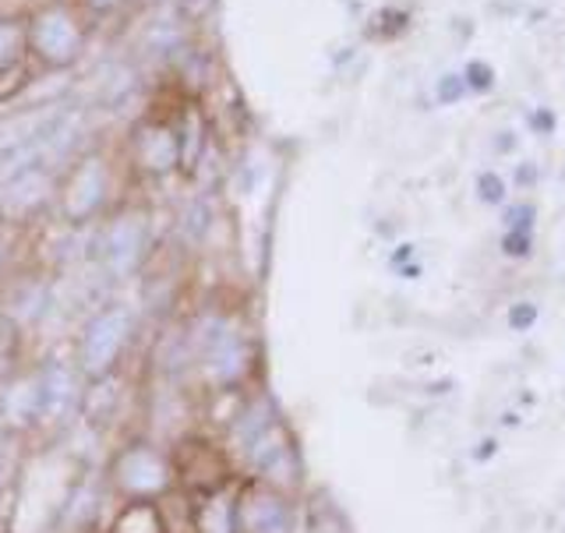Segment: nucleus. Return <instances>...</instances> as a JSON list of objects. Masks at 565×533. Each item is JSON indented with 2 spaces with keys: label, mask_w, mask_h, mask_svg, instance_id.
<instances>
[{
  "label": "nucleus",
  "mask_w": 565,
  "mask_h": 533,
  "mask_svg": "<svg viewBox=\"0 0 565 533\" xmlns=\"http://www.w3.org/2000/svg\"><path fill=\"white\" fill-rule=\"evenodd\" d=\"M25 40H29V61L35 67L50 71H71L88 46V18L75 0H43L32 11H25Z\"/></svg>",
  "instance_id": "nucleus-1"
},
{
  "label": "nucleus",
  "mask_w": 565,
  "mask_h": 533,
  "mask_svg": "<svg viewBox=\"0 0 565 533\" xmlns=\"http://www.w3.org/2000/svg\"><path fill=\"white\" fill-rule=\"evenodd\" d=\"M110 199V163L103 152H82L67 163L64 184L57 188L61 212L71 226H85L99 220Z\"/></svg>",
  "instance_id": "nucleus-2"
},
{
  "label": "nucleus",
  "mask_w": 565,
  "mask_h": 533,
  "mask_svg": "<svg viewBox=\"0 0 565 533\" xmlns=\"http://www.w3.org/2000/svg\"><path fill=\"white\" fill-rule=\"evenodd\" d=\"M149 247V223L141 212H120V216L106 220L96 237V258L110 276L135 273Z\"/></svg>",
  "instance_id": "nucleus-3"
},
{
  "label": "nucleus",
  "mask_w": 565,
  "mask_h": 533,
  "mask_svg": "<svg viewBox=\"0 0 565 533\" xmlns=\"http://www.w3.org/2000/svg\"><path fill=\"white\" fill-rule=\"evenodd\" d=\"M131 335V311L128 308H106L99 311L93 322L82 332V347H78V364L88 379H103L110 375V367L117 364L120 350L128 347Z\"/></svg>",
  "instance_id": "nucleus-4"
},
{
  "label": "nucleus",
  "mask_w": 565,
  "mask_h": 533,
  "mask_svg": "<svg viewBox=\"0 0 565 533\" xmlns=\"http://www.w3.org/2000/svg\"><path fill=\"white\" fill-rule=\"evenodd\" d=\"M53 194H57V177L46 167L0 170V220L25 223L53 199Z\"/></svg>",
  "instance_id": "nucleus-5"
},
{
  "label": "nucleus",
  "mask_w": 565,
  "mask_h": 533,
  "mask_svg": "<svg viewBox=\"0 0 565 533\" xmlns=\"http://www.w3.org/2000/svg\"><path fill=\"white\" fill-rule=\"evenodd\" d=\"M128 152L131 163L149 177H167L173 170H181V146H177V131L170 120L159 117L135 120L128 135Z\"/></svg>",
  "instance_id": "nucleus-6"
},
{
  "label": "nucleus",
  "mask_w": 565,
  "mask_h": 533,
  "mask_svg": "<svg viewBox=\"0 0 565 533\" xmlns=\"http://www.w3.org/2000/svg\"><path fill=\"white\" fill-rule=\"evenodd\" d=\"M114 477H117V484L131 494H156L170 484L167 459L149 446H135L124 452L114 467Z\"/></svg>",
  "instance_id": "nucleus-7"
},
{
  "label": "nucleus",
  "mask_w": 565,
  "mask_h": 533,
  "mask_svg": "<svg viewBox=\"0 0 565 533\" xmlns=\"http://www.w3.org/2000/svg\"><path fill=\"white\" fill-rule=\"evenodd\" d=\"M205 364L220 382H234L244 375V340L241 332L216 322L205 335Z\"/></svg>",
  "instance_id": "nucleus-8"
},
{
  "label": "nucleus",
  "mask_w": 565,
  "mask_h": 533,
  "mask_svg": "<svg viewBox=\"0 0 565 533\" xmlns=\"http://www.w3.org/2000/svg\"><path fill=\"white\" fill-rule=\"evenodd\" d=\"M40 396H43V420H61L71 414V406H75L78 393H75V375H71V367L61 364V361H50L43 364L40 375Z\"/></svg>",
  "instance_id": "nucleus-9"
},
{
  "label": "nucleus",
  "mask_w": 565,
  "mask_h": 533,
  "mask_svg": "<svg viewBox=\"0 0 565 533\" xmlns=\"http://www.w3.org/2000/svg\"><path fill=\"white\" fill-rule=\"evenodd\" d=\"M177 146H181V170H194L202 163V156L209 149V120L202 114L199 103L181 106V124H177Z\"/></svg>",
  "instance_id": "nucleus-10"
},
{
  "label": "nucleus",
  "mask_w": 565,
  "mask_h": 533,
  "mask_svg": "<svg viewBox=\"0 0 565 533\" xmlns=\"http://www.w3.org/2000/svg\"><path fill=\"white\" fill-rule=\"evenodd\" d=\"M241 533H287V509L273 494H247L237 509Z\"/></svg>",
  "instance_id": "nucleus-11"
},
{
  "label": "nucleus",
  "mask_w": 565,
  "mask_h": 533,
  "mask_svg": "<svg viewBox=\"0 0 565 533\" xmlns=\"http://www.w3.org/2000/svg\"><path fill=\"white\" fill-rule=\"evenodd\" d=\"M0 417L11 428H29V424L43 420V396H40V379H22L14 382L4 399H0Z\"/></svg>",
  "instance_id": "nucleus-12"
},
{
  "label": "nucleus",
  "mask_w": 565,
  "mask_h": 533,
  "mask_svg": "<svg viewBox=\"0 0 565 533\" xmlns=\"http://www.w3.org/2000/svg\"><path fill=\"white\" fill-rule=\"evenodd\" d=\"M22 64H29L25 11H8V14H0V75Z\"/></svg>",
  "instance_id": "nucleus-13"
},
{
  "label": "nucleus",
  "mask_w": 565,
  "mask_h": 533,
  "mask_svg": "<svg viewBox=\"0 0 565 533\" xmlns=\"http://www.w3.org/2000/svg\"><path fill=\"white\" fill-rule=\"evenodd\" d=\"M135 85H138V75H135V67H131L128 61L106 64L103 78H99V103H103V106H120V103H128L131 93H135Z\"/></svg>",
  "instance_id": "nucleus-14"
},
{
  "label": "nucleus",
  "mask_w": 565,
  "mask_h": 533,
  "mask_svg": "<svg viewBox=\"0 0 565 533\" xmlns=\"http://www.w3.org/2000/svg\"><path fill=\"white\" fill-rule=\"evenodd\" d=\"M209 223H212V209H209V202H202V199L188 202V209L181 212L184 241H202V237L209 234Z\"/></svg>",
  "instance_id": "nucleus-15"
},
{
  "label": "nucleus",
  "mask_w": 565,
  "mask_h": 533,
  "mask_svg": "<svg viewBox=\"0 0 565 533\" xmlns=\"http://www.w3.org/2000/svg\"><path fill=\"white\" fill-rule=\"evenodd\" d=\"M170 8L184 25H194V22H202L212 8H216V0H170Z\"/></svg>",
  "instance_id": "nucleus-16"
},
{
  "label": "nucleus",
  "mask_w": 565,
  "mask_h": 533,
  "mask_svg": "<svg viewBox=\"0 0 565 533\" xmlns=\"http://www.w3.org/2000/svg\"><path fill=\"white\" fill-rule=\"evenodd\" d=\"M491 85H494V71L481 61H473L467 67V88H473V93H488Z\"/></svg>",
  "instance_id": "nucleus-17"
},
{
  "label": "nucleus",
  "mask_w": 565,
  "mask_h": 533,
  "mask_svg": "<svg viewBox=\"0 0 565 533\" xmlns=\"http://www.w3.org/2000/svg\"><path fill=\"white\" fill-rule=\"evenodd\" d=\"M75 4L82 8L85 18H103V14L120 11L124 4H128V0H75Z\"/></svg>",
  "instance_id": "nucleus-18"
},
{
  "label": "nucleus",
  "mask_w": 565,
  "mask_h": 533,
  "mask_svg": "<svg viewBox=\"0 0 565 533\" xmlns=\"http://www.w3.org/2000/svg\"><path fill=\"white\" fill-rule=\"evenodd\" d=\"M459 96H463V78H441V85H438V99L441 103H456Z\"/></svg>",
  "instance_id": "nucleus-19"
},
{
  "label": "nucleus",
  "mask_w": 565,
  "mask_h": 533,
  "mask_svg": "<svg viewBox=\"0 0 565 533\" xmlns=\"http://www.w3.org/2000/svg\"><path fill=\"white\" fill-rule=\"evenodd\" d=\"M481 194H484L488 202H499L502 194H505V188H502V181H499L494 173H484V177H481Z\"/></svg>",
  "instance_id": "nucleus-20"
},
{
  "label": "nucleus",
  "mask_w": 565,
  "mask_h": 533,
  "mask_svg": "<svg viewBox=\"0 0 565 533\" xmlns=\"http://www.w3.org/2000/svg\"><path fill=\"white\" fill-rule=\"evenodd\" d=\"M505 252H512V255H526V234H512V237H505Z\"/></svg>",
  "instance_id": "nucleus-21"
},
{
  "label": "nucleus",
  "mask_w": 565,
  "mask_h": 533,
  "mask_svg": "<svg viewBox=\"0 0 565 533\" xmlns=\"http://www.w3.org/2000/svg\"><path fill=\"white\" fill-rule=\"evenodd\" d=\"M0 265H4V241H0Z\"/></svg>",
  "instance_id": "nucleus-22"
},
{
  "label": "nucleus",
  "mask_w": 565,
  "mask_h": 533,
  "mask_svg": "<svg viewBox=\"0 0 565 533\" xmlns=\"http://www.w3.org/2000/svg\"><path fill=\"white\" fill-rule=\"evenodd\" d=\"M0 484H4V463H0Z\"/></svg>",
  "instance_id": "nucleus-23"
}]
</instances>
